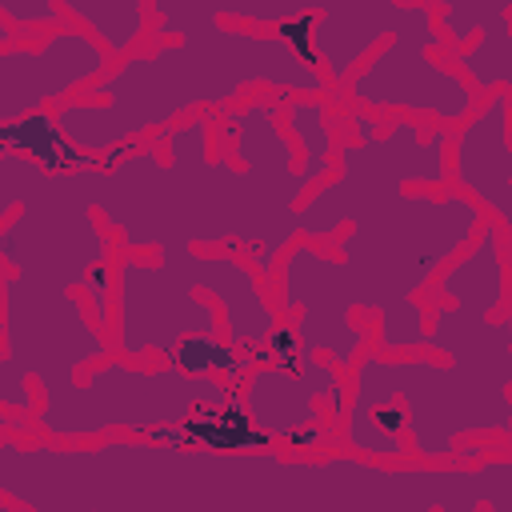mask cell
Here are the masks:
<instances>
[{
	"label": "cell",
	"mask_w": 512,
	"mask_h": 512,
	"mask_svg": "<svg viewBox=\"0 0 512 512\" xmlns=\"http://www.w3.org/2000/svg\"><path fill=\"white\" fill-rule=\"evenodd\" d=\"M0 148L40 164L44 172H72V168H84L92 164L88 156H80L64 132L56 128V116L52 112H36V116H24L16 124H4L0 128Z\"/></svg>",
	"instance_id": "obj_15"
},
{
	"label": "cell",
	"mask_w": 512,
	"mask_h": 512,
	"mask_svg": "<svg viewBox=\"0 0 512 512\" xmlns=\"http://www.w3.org/2000/svg\"><path fill=\"white\" fill-rule=\"evenodd\" d=\"M0 20H8L20 40H44L68 24L56 0H0Z\"/></svg>",
	"instance_id": "obj_17"
},
{
	"label": "cell",
	"mask_w": 512,
	"mask_h": 512,
	"mask_svg": "<svg viewBox=\"0 0 512 512\" xmlns=\"http://www.w3.org/2000/svg\"><path fill=\"white\" fill-rule=\"evenodd\" d=\"M108 68V52L76 24L0 48V128L84 96Z\"/></svg>",
	"instance_id": "obj_10"
},
{
	"label": "cell",
	"mask_w": 512,
	"mask_h": 512,
	"mask_svg": "<svg viewBox=\"0 0 512 512\" xmlns=\"http://www.w3.org/2000/svg\"><path fill=\"white\" fill-rule=\"evenodd\" d=\"M440 56H448V44L436 28L432 4H404L396 32L360 64L336 104H352L376 120L404 112L420 124L452 132L480 108V96Z\"/></svg>",
	"instance_id": "obj_9"
},
{
	"label": "cell",
	"mask_w": 512,
	"mask_h": 512,
	"mask_svg": "<svg viewBox=\"0 0 512 512\" xmlns=\"http://www.w3.org/2000/svg\"><path fill=\"white\" fill-rule=\"evenodd\" d=\"M448 60L480 100L512 92V0H500L476 40L460 52H448Z\"/></svg>",
	"instance_id": "obj_14"
},
{
	"label": "cell",
	"mask_w": 512,
	"mask_h": 512,
	"mask_svg": "<svg viewBox=\"0 0 512 512\" xmlns=\"http://www.w3.org/2000/svg\"><path fill=\"white\" fill-rule=\"evenodd\" d=\"M152 36L112 64L84 96L52 108L64 140L88 160H116L120 148L160 136L188 116H216L244 104V92L332 96L324 72L300 60L280 36L224 24L212 0L148 4Z\"/></svg>",
	"instance_id": "obj_5"
},
{
	"label": "cell",
	"mask_w": 512,
	"mask_h": 512,
	"mask_svg": "<svg viewBox=\"0 0 512 512\" xmlns=\"http://www.w3.org/2000/svg\"><path fill=\"white\" fill-rule=\"evenodd\" d=\"M404 4L396 0H352V4H320L312 20V52L316 64L332 88V96L344 92V84L360 72V64L396 32Z\"/></svg>",
	"instance_id": "obj_12"
},
{
	"label": "cell",
	"mask_w": 512,
	"mask_h": 512,
	"mask_svg": "<svg viewBox=\"0 0 512 512\" xmlns=\"http://www.w3.org/2000/svg\"><path fill=\"white\" fill-rule=\"evenodd\" d=\"M508 248L496 224L436 276L424 352L376 356L364 352L352 368V400L340 416L344 432L384 404H400L404 440L420 464H456L464 440H512V316Z\"/></svg>",
	"instance_id": "obj_4"
},
{
	"label": "cell",
	"mask_w": 512,
	"mask_h": 512,
	"mask_svg": "<svg viewBox=\"0 0 512 512\" xmlns=\"http://www.w3.org/2000/svg\"><path fill=\"white\" fill-rule=\"evenodd\" d=\"M212 132L216 116H188L148 148L108 160L96 216L132 256L224 248L272 288L300 200L336 168V96H256L220 112L232 160H208Z\"/></svg>",
	"instance_id": "obj_3"
},
{
	"label": "cell",
	"mask_w": 512,
	"mask_h": 512,
	"mask_svg": "<svg viewBox=\"0 0 512 512\" xmlns=\"http://www.w3.org/2000/svg\"><path fill=\"white\" fill-rule=\"evenodd\" d=\"M336 168L296 208V240L280 256L272 308L296 312L300 344L352 372L376 356L424 352L428 284L480 236L484 212L448 188L452 132L348 112Z\"/></svg>",
	"instance_id": "obj_1"
},
{
	"label": "cell",
	"mask_w": 512,
	"mask_h": 512,
	"mask_svg": "<svg viewBox=\"0 0 512 512\" xmlns=\"http://www.w3.org/2000/svg\"><path fill=\"white\" fill-rule=\"evenodd\" d=\"M60 12L68 16V24L88 32L112 64L140 52L152 36V16L144 0H60Z\"/></svg>",
	"instance_id": "obj_13"
},
{
	"label": "cell",
	"mask_w": 512,
	"mask_h": 512,
	"mask_svg": "<svg viewBox=\"0 0 512 512\" xmlns=\"http://www.w3.org/2000/svg\"><path fill=\"white\" fill-rule=\"evenodd\" d=\"M104 164L44 172L12 224H0V408L32 420V384L40 392L80 380V368L112 356L108 332L92 324L76 288L116 260L112 236L96 224Z\"/></svg>",
	"instance_id": "obj_6"
},
{
	"label": "cell",
	"mask_w": 512,
	"mask_h": 512,
	"mask_svg": "<svg viewBox=\"0 0 512 512\" xmlns=\"http://www.w3.org/2000/svg\"><path fill=\"white\" fill-rule=\"evenodd\" d=\"M448 188L468 196L488 224L512 228V148H508V92L484 96L480 108L452 132Z\"/></svg>",
	"instance_id": "obj_11"
},
{
	"label": "cell",
	"mask_w": 512,
	"mask_h": 512,
	"mask_svg": "<svg viewBox=\"0 0 512 512\" xmlns=\"http://www.w3.org/2000/svg\"><path fill=\"white\" fill-rule=\"evenodd\" d=\"M236 392L228 380L216 376H192L176 364H132L120 356H108L92 364L84 380L56 384L40 392V408L32 416L36 440H100L112 432L128 436H172L180 432L196 412L232 404Z\"/></svg>",
	"instance_id": "obj_8"
},
{
	"label": "cell",
	"mask_w": 512,
	"mask_h": 512,
	"mask_svg": "<svg viewBox=\"0 0 512 512\" xmlns=\"http://www.w3.org/2000/svg\"><path fill=\"white\" fill-rule=\"evenodd\" d=\"M0 496L20 512H512V456L380 464L352 452H212L176 440L0 436Z\"/></svg>",
	"instance_id": "obj_2"
},
{
	"label": "cell",
	"mask_w": 512,
	"mask_h": 512,
	"mask_svg": "<svg viewBox=\"0 0 512 512\" xmlns=\"http://www.w3.org/2000/svg\"><path fill=\"white\" fill-rule=\"evenodd\" d=\"M8 44H20V36L12 32V24H8V20H0V48H8Z\"/></svg>",
	"instance_id": "obj_19"
},
{
	"label": "cell",
	"mask_w": 512,
	"mask_h": 512,
	"mask_svg": "<svg viewBox=\"0 0 512 512\" xmlns=\"http://www.w3.org/2000/svg\"><path fill=\"white\" fill-rule=\"evenodd\" d=\"M164 364H176L180 372H192V376H216V380L232 384V380H240L256 364V356L232 348L224 336H184L168 352Z\"/></svg>",
	"instance_id": "obj_16"
},
{
	"label": "cell",
	"mask_w": 512,
	"mask_h": 512,
	"mask_svg": "<svg viewBox=\"0 0 512 512\" xmlns=\"http://www.w3.org/2000/svg\"><path fill=\"white\" fill-rule=\"evenodd\" d=\"M0 352H4V336H0Z\"/></svg>",
	"instance_id": "obj_20"
},
{
	"label": "cell",
	"mask_w": 512,
	"mask_h": 512,
	"mask_svg": "<svg viewBox=\"0 0 512 512\" xmlns=\"http://www.w3.org/2000/svg\"><path fill=\"white\" fill-rule=\"evenodd\" d=\"M112 296V356L132 364L168 360L184 336H224L260 364V348L280 324L268 288L232 252H160V260L120 252Z\"/></svg>",
	"instance_id": "obj_7"
},
{
	"label": "cell",
	"mask_w": 512,
	"mask_h": 512,
	"mask_svg": "<svg viewBox=\"0 0 512 512\" xmlns=\"http://www.w3.org/2000/svg\"><path fill=\"white\" fill-rule=\"evenodd\" d=\"M40 176H44L40 164H32V160H24V156L0 148V220L12 216V212L24 204V196L32 192V184H36Z\"/></svg>",
	"instance_id": "obj_18"
}]
</instances>
